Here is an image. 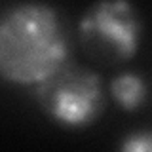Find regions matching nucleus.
I'll return each instance as SVG.
<instances>
[{"instance_id": "f257e3e1", "label": "nucleus", "mask_w": 152, "mask_h": 152, "mask_svg": "<svg viewBox=\"0 0 152 152\" xmlns=\"http://www.w3.org/2000/svg\"><path fill=\"white\" fill-rule=\"evenodd\" d=\"M70 42L59 12L25 0L0 13V78L36 86L69 61Z\"/></svg>"}, {"instance_id": "f03ea898", "label": "nucleus", "mask_w": 152, "mask_h": 152, "mask_svg": "<svg viewBox=\"0 0 152 152\" xmlns=\"http://www.w3.org/2000/svg\"><path fill=\"white\" fill-rule=\"evenodd\" d=\"M34 99L50 120L69 129H84L104 110V88L99 72L66 63L34 86Z\"/></svg>"}, {"instance_id": "7ed1b4c3", "label": "nucleus", "mask_w": 152, "mask_h": 152, "mask_svg": "<svg viewBox=\"0 0 152 152\" xmlns=\"http://www.w3.org/2000/svg\"><path fill=\"white\" fill-rule=\"evenodd\" d=\"M142 21L131 0H95L78 21V42L95 63L118 65L139 51Z\"/></svg>"}, {"instance_id": "20e7f679", "label": "nucleus", "mask_w": 152, "mask_h": 152, "mask_svg": "<svg viewBox=\"0 0 152 152\" xmlns=\"http://www.w3.org/2000/svg\"><path fill=\"white\" fill-rule=\"evenodd\" d=\"M146 82L139 72L133 70H124L118 72L108 82V93L112 101L118 104V108L126 112H135L145 104L146 101Z\"/></svg>"}, {"instance_id": "39448f33", "label": "nucleus", "mask_w": 152, "mask_h": 152, "mask_svg": "<svg viewBox=\"0 0 152 152\" xmlns=\"http://www.w3.org/2000/svg\"><path fill=\"white\" fill-rule=\"evenodd\" d=\"M118 150H124V152H152V129L129 131L118 142Z\"/></svg>"}]
</instances>
